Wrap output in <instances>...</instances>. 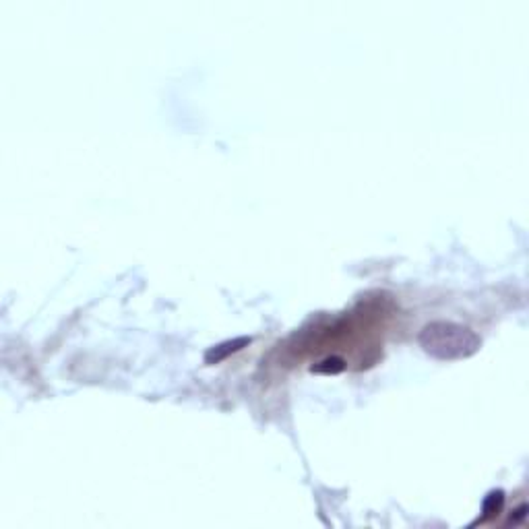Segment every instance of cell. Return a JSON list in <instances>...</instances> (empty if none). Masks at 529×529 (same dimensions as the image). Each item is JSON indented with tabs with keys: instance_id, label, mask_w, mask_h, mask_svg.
Masks as SVG:
<instances>
[{
	"instance_id": "1",
	"label": "cell",
	"mask_w": 529,
	"mask_h": 529,
	"mask_svg": "<svg viewBox=\"0 0 529 529\" xmlns=\"http://www.w3.org/2000/svg\"><path fill=\"white\" fill-rule=\"evenodd\" d=\"M420 346L436 360H463L473 356L482 341L470 327L451 320H434L422 329Z\"/></svg>"
},
{
	"instance_id": "2",
	"label": "cell",
	"mask_w": 529,
	"mask_h": 529,
	"mask_svg": "<svg viewBox=\"0 0 529 529\" xmlns=\"http://www.w3.org/2000/svg\"><path fill=\"white\" fill-rule=\"evenodd\" d=\"M249 340L247 337H242V340H236V341H228L224 343V346H219V348H213L209 354H207V362H213V360H221V358H226L229 351H236V350H240V346H247Z\"/></svg>"
}]
</instances>
